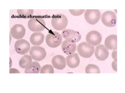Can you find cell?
Wrapping results in <instances>:
<instances>
[{"label":"cell","instance_id":"6da1fadb","mask_svg":"<svg viewBox=\"0 0 125 93\" xmlns=\"http://www.w3.org/2000/svg\"><path fill=\"white\" fill-rule=\"evenodd\" d=\"M68 23V19L65 15L58 14L52 17L51 24L54 29L58 31L62 30L66 28Z\"/></svg>","mask_w":125,"mask_h":93},{"label":"cell","instance_id":"7a4b0ae2","mask_svg":"<svg viewBox=\"0 0 125 93\" xmlns=\"http://www.w3.org/2000/svg\"><path fill=\"white\" fill-rule=\"evenodd\" d=\"M28 27L31 31L33 32H40L45 28L46 24L44 19L42 17H31L28 22Z\"/></svg>","mask_w":125,"mask_h":93},{"label":"cell","instance_id":"3957f363","mask_svg":"<svg viewBox=\"0 0 125 93\" xmlns=\"http://www.w3.org/2000/svg\"><path fill=\"white\" fill-rule=\"evenodd\" d=\"M46 44L50 47L56 48L61 44L62 37L58 32L52 31L48 33L45 38Z\"/></svg>","mask_w":125,"mask_h":93},{"label":"cell","instance_id":"277c9868","mask_svg":"<svg viewBox=\"0 0 125 93\" xmlns=\"http://www.w3.org/2000/svg\"><path fill=\"white\" fill-rule=\"evenodd\" d=\"M77 52L80 56L84 58H89L95 52L94 46L85 42L81 43L77 46Z\"/></svg>","mask_w":125,"mask_h":93},{"label":"cell","instance_id":"5b68a950","mask_svg":"<svg viewBox=\"0 0 125 93\" xmlns=\"http://www.w3.org/2000/svg\"><path fill=\"white\" fill-rule=\"evenodd\" d=\"M101 12L98 9H87L84 14L86 21L92 25L97 23L101 19Z\"/></svg>","mask_w":125,"mask_h":93},{"label":"cell","instance_id":"8992f818","mask_svg":"<svg viewBox=\"0 0 125 93\" xmlns=\"http://www.w3.org/2000/svg\"><path fill=\"white\" fill-rule=\"evenodd\" d=\"M86 40L88 44L92 46H96L101 44L102 40V36L98 31L92 30L87 33Z\"/></svg>","mask_w":125,"mask_h":93},{"label":"cell","instance_id":"52a82bcc","mask_svg":"<svg viewBox=\"0 0 125 93\" xmlns=\"http://www.w3.org/2000/svg\"><path fill=\"white\" fill-rule=\"evenodd\" d=\"M101 20L102 23L105 26L114 27L116 24V16L113 12L106 11L102 15Z\"/></svg>","mask_w":125,"mask_h":93},{"label":"cell","instance_id":"ba28073f","mask_svg":"<svg viewBox=\"0 0 125 93\" xmlns=\"http://www.w3.org/2000/svg\"><path fill=\"white\" fill-rule=\"evenodd\" d=\"M29 54L32 59L37 61L43 60L47 55L45 48L38 46H32L30 50Z\"/></svg>","mask_w":125,"mask_h":93},{"label":"cell","instance_id":"9c48e42d","mask_svg":"<svg viewBox=\"0 0 125 93\" xmlns=\"http://www.w3.org/2000/svg\"><path fill=\"white\" fill-rule=\"evenodd\" d=\"M62 35L66 40L70 42L76 43L79 42L82 37L80 33L71 29L64 30L62 32Z\"/></svg>","mask_w":125,"mask_h":93},{"label":"cell","instance_id":"30bf717a","mask_svg":"<svg viewBox=\"0 0 125 93\" xmlns=\"http://www.w3.org/2000/svg\"><path fill=\"white\" fill-rule=\"evenodd\" d=\"M15 49L18 54L24 55L30 50V45L29 42L23 39L18 40L15 43Z\"/></svg>","mask_w":125,"mask_h":93},{"label":"cell","instance_id":"8fae6325","mask_svg":"<svg viewBox=\"0 0 125 93\" xmlns=\"http://www.w3.org/2000/svg\"><path fill=\"white\" fill-rule=\"evenodd\" d=\"M26 33V30L23 25L16 24L12 27L10 30V35L13 38L20 39L23 38Z\"/></svg>","mask_w":125,"mask_h":93},{"label":"cell","instance_id":"7c38bea8","mask_svg":"<svg viewBox=\"0 0 125 93\" xmlns=\"http://www.w3.org/2000/svg\"><path fill=\"white\" fill-rule=\"evenodd\" d=\"M95 54L97 59L101 61H104L108 57L109 51L104 45H100L96 47Z\"/></svg>","mask_w":125,"mask_h":93},{"label":"cell","instance_id":"4fadbf2b","mask_svg":"<svg viewBox=\"0 0 125 93\" xmlns=\"http://www.w3.org/2000/svg\"><path fill=\"white\" fill-rule=\"evenodd\" d=\"M52 63L55 68L58 70H63L66 66V59L62 55H58L53 57Z\"/></svg>","mask_w":125,"mask_h":93},{"label":"cell","instance_id":"5bb4252c","mask_svg":"<svg viewBox=\"0 0 125 93\" xmlns=\"http://www.w3.org/2000/svg\"><path fill=\"white\" fill-rule=\"evenodd\" d=\"M62 48L65 54L69 55L74 53L77 49L75 43L70 42L67 40L64 41L62 45Z\"/></svg>","mask_w":125,"mask_h":93},{"label":"cell","instance_id":"9a60e30c","mask_svg":"<svg viewBox=\"0 0 125 93\" xmlns=\"http://www.w3.org/2000/svg\"><path fill=\"white\" fill-rule=\"evenodd\" d=\"M66 61L68 67L72 68H75L79 66L80 58L77 53H73L67 56Z\"/></svg>","mask_w":125,"mask_h":93},{"label":"cell","instance_id":"2e32d148","mask_svg":"<svg viewBox=\"0 0 125 93\" xmlns=\"http://www.w3.org/2000/svg\"><path fill=\"white\" fill-rule=\"evenodd\" d=\"M117 37L116 35H111L107 37L104 42L105 46L109 50H115L117 48Z\"/></svg>","mask_w":125,"mask_h":93},{"label":"cell","instance_id":"e0dca14e","mask_svg":"<svg viewBox=\"0 0 125 93\" xmlns=\"http://www.w3.org/2000/svg\"><path fill=\"white\" fill-rule=\"evenodd\" d=\"M45 36L41 32H35L32 33L30 38V41L34 46L41 45L44 41Z\"/></svg>","mask_w":125,"mask_h":93},{"label":"cell","instance_id":"ac0fdd59","mask_svg":"<svg viewBox=\"0 0 125 93\" xmlns=\"http://www.w3.org/2000/svg\"><path fill=\"white\" fill-rule=\"evenodd\" d=\"M41 66L38 62H32L25 70V73H39L40 72Z\"/></svg>","mask_w":125,"mask_h":93},{"label":"cell","instance_id":"d6986e66","mask_svg":"<svg viewBox=\"0 0 125 93\" xmlns=\"http://www.w3.org/2000/svg\"><path fill=\"white\" fill-rule=\"evenodd\" d=\"M32 59L31 55H26L21 58L19 61L20 67L22 69L26 68L32 62Z\"/></svg>","mask_w":125,"mask_h":93},{"label":"cell","instance_id":"ffe728a7","mask_svg":"<svg viewBox=\"0 0 125 93\" xmlns=\"http://www.w3.org/2000/svg\"><path fill=\"white\" fill-rule=\"evenodd\" d=\"M17 13L19 16L27 18L32 16L34 13L33 9H17Z\"/></svg>","mask_w":125,"mask_h":93},{"label":"cell","instance_id":"44dd1931","mask_svg":"<svg viewBox=\"0 0 125 93\" xmlns=\"http://www.w3.org/2000/svg\"><path fill=\"white\" fill-rule=\"evenodd\" d=\"M86 73H101L99 67L93 64H88L85 68Z\"/></svg>","mask_w":125,"mask_h":93},{"label":"cell","instance_id":"7402d4cb","mask_svg":"<svg viewBox=\"0 0 125 93\" xmlns=\"http://www.w3.org/2000/svg\"><path fill=\"white\" fill-rule=\"evenodd\" d=\"M40 73H54V70L51 64H46L42 66L40 70Z\"/></svg>","mask_w":125,"mask_h":93},{"label":"cell","instance_id":"603a6c76","mask_svg":"<svg viewBox=\"0 0 125 93\" xmlns=\"http://www.w3.org/2000/svg\"><path fill=\"white\" fill-rule=\"evenodd\" d=\"M69 11L72 15L77 16L82 15L84 13L85 9H69Z\"/></svg>","mask_w":125,"mask_h":93},{"label":"cell","instance_id":"cb8c5ba5","mask_svg":"<svg viewBox=\"0 0 125 93\" xmlns=\"http://www.w3.org/2000/svg\"><path fill=\"white\" fill-rule=\"evenodd\" d=\"M112 57L115 61L117 62V50L116 49L114 50L112 53Z\"/></svg>","mask_w":125,"mask_h":93},{"label":"cell","instance_id":"d4e9b609","mask_svg":"<svg viewBox=\"0 0 125 93\" xmlns=\"http://www.w3.org/2000/svg\"><path fill=\"white\" fill-rule=\"evenodd\" d=\"M116 61H113L112 62V64H111V66H112V68L113 70L115 71L116 72H117V62Z\"/></svg>","mask_w":125,"mask_h":93},{"label":"cell","instance_id":"484cf974","mask_svg":"<svg viewBox=\"0 0 125 93\" xmlns=\"http://www.w3.org/2000/svg\"><path fill=\"white\" fill-rule=\"evenodd\" d=\"M10 73H20L19 71L15 68H11L10 70Z\"/></svg>","mask_w":125,"mask_h":93}]
</instances>
